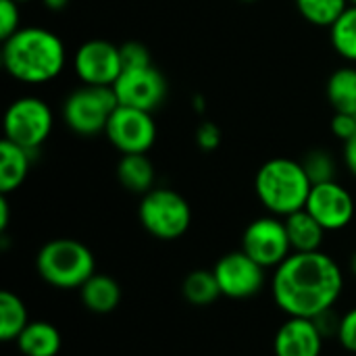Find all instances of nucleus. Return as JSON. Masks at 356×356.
<instances>
[{"instance_id":"10","label":"nucleus","mask_w":356,"mask_h":356,"mask_svg":"<svg viewBox=\"0 0 356 356\" xmlns=\"http://www.w3.org/2000/svg\"><path fill=\"white\" fill-rule=\"evenodd\" d=\"M265 271L267 269L250 259L244 250L223 254L213 267L221 296L232 300L254 298L265 288Z\"/></svg>"},{"instance_id":"8","label":"nucleus","mask_w":356,"mask_h":356,"mask_svg":"<svg viewBox=\"0 0 356 356\" xmlns=\"http://www.w3.org/2000/svg\"><path fill=\"white\" fill-rule=\"evenodd\" d=\"M242 250L265 269H277L290 254V238L282 217H259L242 234Z\"/></svg>"},{"instance_id":"11","label":"nucleus","mask_w":356,"mask_h":356,"mask_svg":"<svg viewBox=\"0 0 356 356\" xmlns=\"http://www.w3.org/2000/svg\"><path fill=\"white\" fill-rule=\"evenodd\" d=\"M113 90L117 94L119 104L152 113L165 102L169 86L165 75L154 65H148V67L123 69Z\"/></svg>"},{"instance_id":"32","label":"nucleus","mask_w":356,"mask_h":356,"mask_svg":"<svg viewBox=\"0 0 356 356\" xmlns=\"http://www.w3.org/2000/svg\"><path fill=\"white\" fill-rule=\"evenodd\" d=\"M8 198H6V194H2L0 196V232L4 234L6 232V227H8Z\"/></svg>"},{"instance_id":"3","label":"nucleus","mask_w":356,"mask_h":356,"mask_svg":"<svg viewBox=\"0 0 356 356\" xmlns=\"http://www.w3.org/2000/svg\"><path fill=\"white\" fill-rule=\"evenodd\" d=\"M313 181L300 161L271 159L261 165L254 177V192L261 204L275 217H288L307 207Z\"/></svg>"},{"instance_id":"14","label":"nucleus","mask_w":356,"mask_h":356,"mask_svg":"<svg viewBox=\"0 0 356 356\" xmlns=\"http://www.w3.org/2000/svg\"><path fill=\"white\" fill-rule=\"evenodd\" d=\"M325 336L313 319L288 317L273 338L275 356H321Z\"/></svg>"},{"instance_id":"25","label":"nucleus","mask_w":356,"mask_h":356,"mask_svg":"<svg viewBox=\"0 0 356 356\" xmlns=\"http://www.w3.org/2000/svg\"><path fill=\"white\" fill-rule=\"evenodd\" d=\"M302 167L309 175V179L315 184H325V181H336V159L330 150L325 148H313L302 156Z\"/></svg>"},{"instance_id":"36","label":"nucleus","mask_w":356,"mask_h":356,"mask_svg":"<svg viewBox=\"0 0 356 356\" xmlns=\"http://www.w3.org/2000/svg\"><path fill=\"white\" fill-rule=\"evenodd\" d=\"M15 2H19V4H23V2H29V0H15Z\"/></svg>"},{"instance_id":"5","label":"nucleus","mask_w":356,"mask_h":356,"mask_svg":"<svg viewBox=\"0 0 356 356\" xmlns=\"http://www.w3.org/2000/svg\"><path fill=\"white\" fill-rule=\"evenodd\" d=\"M117 106L119 100L111 86L81 83L65 98L63 121L73 134L81 138H94L98 134H104L108 119Z\"/></svg>"},{"instance_id":"7","label":"nucleus","mask_w":356,"mask_h":356,"mask_svg":"<svg viewBox=\"0 0 356 356\" xmlns=\"http://www.w3.org/2000/svg\"><path fill=\"white\" fill-rule=\"evenodd\" d=\"M4 138L21 148L35 152L52 134L54 115L48 102L38 96H21L13 100L4 113Z\"/></svg>"},{"instance_id":"20","label":"nucleus","mask_w":356,"mask_h":356,"mask_svg":"<svg viewBox=\"0 0 356 356\" xmlns=\"http://www.w3.org/2000/svg\"><path fill=\"white\" fill-rule=\"evenodd\" d=\"M325 94L336 113L356 115V67L336 69L327 79Z\"/></svg>"},{"instance_id":"26","label":"nucleus","mask_w":356,"mask_h":356,"mask_svg":"<svg viewBox=\"0 0 356 356\" xmlns=\"http://www.w3.org/2000/svg\"><path fill=\"white\" fill-rule=\"evenodd\" d=\"M121 48V63H123V69H136V67H148L152 65V56H150V50L146 44L142 42H125L119 46Z\"/></svg>"},{"instance_id":"30","label":"nucleus","mask_w":356,"mask_h":356,"mask_svg":"<svg viewBox=\"0 0 356 356\" xmlns=\"http://www.w3.org/2000/svg\"><path fill=\"white\" fill-rule=\"evenodd\" d=\"M332 131L338 140L348 142L356 136V115L353 113H336L332 119Z\"/></svg>"},{"instance_id":"28","label":"nucleus","mask_w":356,"mask_h":356,"mask_svg":"<svg viewBox=\"0 0 356 356\" xmlns=\"http://www.w3.org/2000/svg\"><path fill=\"white\" fill-rule=\"evenodd\" d=\"M196 146L204 152H213L219 148L221 144V129L217 123L213 121H202L198 127H196Z\"/></svg>"},{"instance_id":"23","label":"nucleus","mask_w":356,"mask_h":356,"mask_svg":"<svg viewBox=\"0 0 356 356\" xmlns=\"http://www.w3.org/2000/svg\"><path fill=\"white\" fill-rule=\"evenodd\" d=\"M305 21L317 27H332L350 6L348 0H294Z\"/></svg>"},{"instance_id":"9","label":"nucleus","mask_w":356,"mask_h":356,"mask_svg":"<svg viewBox=\"0 0 356 356\" xmlns=\"http://www.w3.org/2000/svg\"><path fill=\"white\" fill-rule=\"evenodd\" d=\"M104 136L121 154H148L156 142V123L152 113L119 104L108 119Z\"/></svg>"},{"instance_id":"29","label":"nucleus","mask_w":356,"mask_h":356,"mask_svg":"<svg viewBox=\"0 0 356 356\" xmlns=\"http://www.w3.org/2000/svg\"><path fill=\"white\" fill-rule=\"evenodd\" d=\"M336 338L342 344V348L356 355V309L348 311L344 317H340V327H338Z\"/></svg>"},{"instance_id":"4","label":"nucleus","mask_w":356,"mask_h":356,"mask_svg":"<svg viewBox=\"0 0 356 356\" xmlns=\"http://www.w3.org/2000/svg\"><path fill=\"white\" fill-rule=\"evenodd\" d=\"M35 267L46 284L60 290H79L96 273L92 250L71 238L46 242L35 257Z\"/></svg>"},{"instance_id":"31","label":"nucleus","mask_w":356,"mask_h":356,"mask_svg":"<svg viewBox=\"0 0 356 356\" xmlns=\"http://www.w3.org/2000/svg\"><path fill=\"white\" fill-rule=\"evenodd\" d=\"M342 159H344V165L346 169L356 177V136L350 138L348 142H344V148H342Z\"/></svg>"},{"instance_id":"37","label":"nucleus","mask_w":356,"mask_h":356,"mask_svg":"<svg viewBox=\"0 0 356 356\" xmlns=\"http://www.w3.org/2000/svg\"><path fill=\"white\" fill-rule=\"evenodd\" d=\"M348 2H350V4H353V6H356V0H348Z\"/></svg>"},{"instance_id":"35","label":"nucleus","mask_w":356,"mask_h":356,"mask_svg":"<svg viewBox=\"0 0 356 356\" xmlns=\"http://www.w3.org/2000/svg\"><path fill=\"white\" fill-rule=\"evenodd\" d=\"M240 2H246V4H252V2H259V0H240Z\"/></svg>"},{"instance_id":"19","label":"nucleus","mask_w":356,"mask_h":356,"mask_svg":"<svg viewBox=\"0 0 356 356\" xmlns=\"http://www.w3.org/2000/svg\"><path fill=\"white\" fill-rule=\"evenodd\" d=\"M17 346L23 356H56L60 353V332L48 321H29L17 338Z\"/></svg>"},{"instance_id":"15","label":"nucleus","mask_w":356,"mask_h":356,"mask_svg":"<svg viewBox=\"0 0 356 356\" xmlns=\"http://www.w3.org/2000/svg\"><path fill=\"white\" fill-rule=\"evenodd\" d=\"M79 298L83 307L94 315H108L121 305V286L115 277L94 273L81 288Z\"/></svg>"},{"instance_id":"1","label":"nucleus","mask_w":356,"mask_h":356,"mask_svg":"<svg viewBox=\"0 0 356 356\" xmlns=\"http://www.w3.org/2000/svg\"><path fill=\"white\" fill-rule=\"evenodd\" d=\"M342 290V269L323 250L292 252L271 277L273 300L288 317L317 319L336 307Z\"/></svg>"},{"instance_id":"22","label":"nucleus","mask_w":356,"mask_h":356,"mask_svg":"<svg viewBox=\"0 0 356 356\" xmlns=\"http://www.w3.org/2000/svg\"><path fill=\"white\" fill-rule=\"evenodd\" d=\"M181 294L184 298L194 305V307H209L213 305L219 296H221V290H219V284H217V277L213 273V269H196V271H190L181 284Z\"/></svg>"},{"instance_id":"12","label":"nucleus","mask_w":356,"mask_h":356,"mask_svg":"<svg viewBox=\"0 0 356 356\" xmlns=\"http://www.w3.org/2000/svg\"><path fill=\"white\" fill-rule=\"evenodd\" d=\"M73 69L81 83L113 88L123 73L121 48L106 40H88L75 50Z\"/></svg>"},{"instance_id":"24","label":"nucleus","mask_w":356,"mask_h":356,"mask_svg":"<svg viewBox=\"0 0 356 356\" xmlns=\"http://www.w3.org/2000/svg\"><path fill=\"white\" fill-rule=\"evenodd\" d=\"M330 38L334 50L346 58L348 63H356V6H348L342 17L330 27Z\"/></svg>"},{"instance_id":"18","label":"nucleus","mask_w":356,"mask_h":356,"mask_svg":"<svg viewBox=\"0 0 356 356\" xmlns=\"http://www.w3.org/2000/svg\"><path fill=\"white\" fill-rule=\"evenodd\" d=\"M119 184L134 194H148L154 188V165L148 154H121L117 163Z\"/></svg>"},{"instance_id":"33","label":"nucleus","mask_w":356,"mask_h":356,"mask_svg":"<svg viewBox=\"0 0 356 356\" xmlns=\"http://www.w3.org/2000/svg\"><path fill=\"white\" fill-rule=\"evenodd\" d=\"M67 2L69 0H44L46 8H50V10H63L67 6Z\"/></svg>"},{"instance_id":"6","label":"nucleus","mask_w":356,"mask_h":356,"mask_svg":"<svg viewBox=\"0 0 356 356\" xmlns=\"http://www.w3.org/2000/svg\"><path fill=\"white\" fill-rule=\"evenodd\" d=\"M138 217L142 227L159 240L181 238L192 223V209L188 200L169 188H152L142 196Z\"/></svg>"},{"instance_id":"27","label":"nucleus","mask_w":356,"mask_h":356,"mask_svg":"<svg viewBox=\"0 0 356 356\" xmlns=\"http://www.w3.org/2000/svg\"><path fill=\"white\" fill-rule=\"evenodd\" d=\"M21 29V8L15 0H0V38L2 42Z\"/></svg>"},{"instance_id":"2","label":"nucleus","mask_w":356,"mask_h":356,"mask_svg":"<svg viewBox=\"0 0 356 356\" xmlns=\"http://www.w3.org/2000/svg\"><path fill=\"white\" fill-rule=\"evenodd\" d=\"M67 63L63 40L46 27H21L2 42V67L21 83L56 79Z\"/></svg>"},{"instance_id":"17","label":"nucleus","mask_w":356,"mask_h":356,"mask_svg":"<svg viewBox=\"0 0 356 356\" xmlns=\"http://www.w3.org/2000/svg\"><path fill=\"white\" fill-rule=\"evenodd\" d=\"M284 223H286V232L290 238L292 252H317V250H321L323 238L327 232L321 227V223L307 209H300V211L284 217Z\"/></svg>"},{"instance_id":"34","label":"nucleus","mask_w":356,"mask_h":356,"mask_svg":"<svg viewBox=\"0 0 356 356\" xmlns=\"http://www.w3.org/2000/svg\"><path fill=\"white\" fill-rule=\"evenodd\" d=\"M350 271H353V275L356 277V250L353 252V257H350Z\"/></svg>"},{"instance_id":"16","label":"nucleus","mask_w":356,"mask_h":356,"mask_svg":"<svg viewBox=\"0 0 356 356\" xmlns=\"http://www.w3.org/2000/svg\"><path fill=\"white\" fill-rule=\"evenodd\" d=\"M31 154L33 152L2 138L0 142V192L2 194L8 196L10 192L23 186L31 167Z\"/></svg>"},{"instance_id":"21","label":"nucleus","mask_w":356,"mask_h":356,"mask_svg":"<svg viewBox=\"0 0 356 356\" xmlns=\"http://www.w3.org/2000/svg\"><path fill=\"white\" fill-rule=\"evenodd\" d=\"M29 317H27V309L25 302L4 290L0 292V340L2 342H13L21 336V332L27 327Z\"/></svg>"},{"instance_id":"13","label":"nucleus","mask_w":356,"mask_h":356,"mask_svg":"<svg viewBox=\"0 0 356 356\" xmlns=\"http://www.w3.org/2000/svg\"><path fill=\"white\" fill-rule=\"evenodd\" d=\"M325 232H340L355 219V198L338 181L315 184L305 207Z\"/></svg>"}]
</instances>
